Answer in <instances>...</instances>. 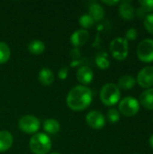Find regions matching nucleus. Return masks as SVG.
Here are the masks:
<instances>
[{"instance_id": "9d476101", "label": "nucleus", "mask_w": 153, "mask_h": 154, "mask_svg": "<svg viewBox=\"0 0 153 154\" xmlns=\"http://www.w3.org/2000/svg\"><path fill=\"white\" fill-rule=\"evenodd\" d=\"M77 79L83 85H88L94 79L93 70L88 66H81L77 71Z\"/></svg>"}, {"instance_id": "393cba45", "label": "nucleus", "mask_w": 153, "mask_h": 154, "mask_svg": "<svg viewBox=\"0 0 153 154\" xmlns=\"http://www.w3.org/2000/svg\"><path fill=\"white\" fill-rule=\"evenodd\" d=\"M139 3L143 10L150 12L153 11V0H140Z\"/></svg>"}, {"instance_id": "6e6552de", "label": "nucleus", "mask_w": 153, "mask_h": 154, "mask_svg": "<svg viewBox=\"0 0 153 154\" xmlns=\"http://www.w3.org/2000/svg\"><path fill=\"white\" fill-rule=\"evenodd\" d=\"M86 122L93 129H101L106 125V119L104 115L96 110L90 111L86 116Z\"/></svg>"}, {"instance_id": "dca6fc26", "label": "nucleus", "mask_w": 153, "mask_h": 154, "mask_svg": "<svg viewBox=\"0 0 153 154\" xmlns=\"http://www.w3.org/2000/svg\"><path fill=\"white\" fill-rule=\"evenodd\" d=\"M88 14L93 18L94 21L97 22V21H100L103 19V17L105 15V11H104V8L99 4L93 3L89 6Z\"/></svg>"}, {"instance_id": "f03ea898", "label": "nucleus", "mask_w": 153, "mask_h": 154, "mask_svg": "<svg viewBox=\"0 0 153 154\" xmlns=\"http://www.w3.org/2000/svg\"><path fill=\"white\" fill-rule=\"evenodd\" d=\"M29 148L34 154H47L51 149V140L44 133H36L29 141Z\"/></svg>"}, {"instance_id": "2eb2a0df", "label": "nucleus", "mask_w": 153, "mask_h": 154, "mask_svg": "<svg viewBox=\"0 0 153 154\" xmlns=\"http://www.w3.org/2000/svg\"><path fill=\"white\" fill-rule=\"evenodd\" d=\"M39 81L43 86H50L54 81V74L53 72L47 68H43L40 70L38 75Z\"/></svg>"}, {"instance_id": "1a4fd4ad", "label": "nucleus", "mask_w": 153, "mask_h": 154, "mask_svg": "<svg viewBox=\"0 0 153 154\" xmlns=\"http://www.w3.org/2000/svg\"><path fill=\"white\" fill-rule=\"evenodd\" d=\"M137 82L142 88H150L153 86V67L148 66L140 70L137 76Z\"/></svg>"}, {"instance_id": "0eeeda50", "label": "nucleus", "mask_w": 153, "mask_h": 154, "mask_svg": "<svg viewBox=\"0 0 153 154\" xmlns=\"http://www.w3.org/2000/svg\"><path fill=\"white\" fill-rule=\"evenodd\" d=\"M137 55L139 60L143 62L153 61L152 39H145L139 43L137 47Z\"/></svg>"}, {"instance_id": "423d86ee", "label": "nucleus", "mask_w": 153, "mask_h": 154, "mask_svg": "<svg viewBox=\"0 0 153 154\" xmlns=\"http://www.w3.org/2000/svg\"><path fill=\"white\" fill-rule=\"evenodd\" d=\"M118 108L122 115L125 116H133L140 109V103L134 97H126L120 101Z\"/></svg>"}, {"instance_id": "aec40b11", "label": "nucleus", "mask_w": 153, "mask_h": 154, "mask_svg": "<svg viewBox=\"0 0 153 154\" xmlns=\"http://www.w3.org/2000/svg\"><path fill=\"white\" fill-rule=\"evenodd\" d=\"M11 51L9 46L5 42H0V64L7 62L10 59Z\"/></svg>"}, {"instance_id": "39448f33", "label": "nucleus", "mask_w": 153, "mask_h": 154, "mask_svg": "<svg viewBox=\"0 0 153 154\" xmlns=\"http://www.w3.org/2000/svg\"><path fill=\"white\" fill-rule=\"evenodd\" d=\"M41 126L40 120L34 116L26 115L22 116L18 121L19 129L25 134H36Z\"/></svg>"}, {"instance_id": "4be33fe9", "label": "nucleus", "mask_w": 153, "mask_h": 154, "mask_svg": "<svg viewBox=\"0 0 153 154\" xmlns=\"http://www.w3.org/2000/svg\"><path fill=\"white\" fill-rule=\"evenodd\" d=\"M94 20H93V18L88 14H82L80 17H79V19H78V23H79V24L83 27V28H85V29H87V28H90L93 24H94Z\"/></svg>"}, {"instance_id": "6ab92c4d", "label": "nucleus", "mask_w": 153, "mask_h": 154, "mask_svg": "<svg viewBox=\"0 0 153 154\" xmlns=\"http://www.w3.org/2000/svg\"><path fill=\"white\" fill-rule=\"evenodd\" d=\"M135 84V79L133 77L130 76V75H125V76H123L119 79L118 80V85L117 87L122 89H131L133 88Z\"/></svg>"}, {"instance_id": "9b49d317", "label": "nucleus", "mask_w": 153, "mask_h": 154, "mask_svg": "<svg viewBox=\"0 0 153 154\" xmlns=\"http://www.w3.org/2000/svg\"><path fill=\"white\" fill-rule=\"evenodd\" d=\"M89 38V33L85 29H80L74 32L70 36V42L75 47L83 46Z\"/></svg>"}, {"instance_id": "7ed1b4c3", "label": "nucleus", "mask_w": 153, "mask_h": 154, "mask_svg": "<svg viewBox=\"0 0 153 154\" xmlns=\"http://www.w3.org/2000/svg\"><path fill=\"white\" fill-rule=\"evenodd\" d=\"M121 92L117 85L113 83L105 84L100 90V99L106 106H114L118 103Z\"/></svg>"}, {"instance_id": "bb28decb", "label": "nucleus", "mask_w": 153, "mask_h": 154, "mask_svg": "<svg viewBox=\"0 0 153 154\" xmlns=\"http://www.w3.org/2000/svg\"><path fill=\"white\" fill-rule=\"evenodd\" d=\"M68 73H69V68L63 67V68H61V69L59 70V72H58V77H59L60 79L64 80V79H66L67 77H68Z\"/></svg>"}, {"instance_id": "412c9836", "label": "nucleus", "mask_w": 153, "mask_h": 154, "mask_svg": "<svg viewBox=\"0 0 153 154\" xmlns=\"http://www.w3.org/2000/svg\"><path fill=\"white\" fill-rule=\"evenodd\" d=\"M96 64L97 65L98 68L102 69H106L109 68L110 66V61L107 59V55L104 52L98 53L96 57Z\"/></svg>"}, {"instance_id": "a878e982", "label": "nucleus", "mask_w": 153, "mask_h": 154, "mask_svg": "<svg viewBox=\"0 0 153 154\" xmlns=\"http://www.w3.org/2000/svg\"><path fill=\"white\" fill-rule=\"evenodd\" d=\"M138 36V32L136 29L134 28H130L127 32H126V40H135Z\"/></svg>"}, {"instance_id": "ddd939ff", "label": "nucleus", "mask_w": 153, "mask_h": 154, "mask_svg": "<svg viewBox=\"0 0 153 154\" xmlns=\"http://www.w3.org/2000/svg\"><path fill=\"white\" fill-rule=\"evenodd\" d=\"M14 139L11 133L7 131H0V152L9 150L13 144Z\"/></svg>"}, {"instance_id": "4468645a", "label": "nucleus", "mask_w": 153, "mask_h": 154, "mask_svg": "<svg viewBox=\"0 0 153 154\" xmlns=\"http://www.w3.org/2000/svg\"><path fill=\"white\" fill-rule=\"evenodd\" d=\"M139 101L144 108L153 110V88L143 91L140 96Z\"/></svg>"}, {"instance_id": "cd10ccee", "label": "nucleus", "mask_w": 153, "mask_h": 154, "mask_svg": "<svg viewBox=\"0 0 153 154\" xmlns=\"http://www.w3.org/2000/svg\"><path fill=\"white\" fill-rule=\"evenodd\" d=\"M103 3H105L106 5H116L118 4H120V1H106V0H104Z\"/></svg>"}, {"instance_id": "a211bd4d", "label": "nucleus", "mask_w": 153, "mask_h": 154, "mask_svg": "<svg viewBox=\"0 0 153 154\" xmlns=\"http://www.w3.org/2000/svg\"><path fill=\"white\" fill-rule=\"evenodd\" d=\"M27 49L29 52H31L32 54L39 55V54H41L45 51V44L43 42L40 40H34V41H32L28 44Z\"/></svg>"}, {"instance_id": "f257e3e1", "label": "nucleus", "mask_w": 153, "mask_h": 154, "mask_svg": "<svg viewBox=\"0 0 153 154\" xmlns=\"http://www.w3.org/2000/svg\"><path fill=\"white\" fill-rule=\"evenodd\" d=\"M93 100L91 89L83 85H78L68 93L66 102L68 106L73 111H83L87 108Z\"/></svg>"}, {"instance_id": "c756f323", "label": "nucleus", "mask_w": 153, "mask_h": 154, "mask_svg": "<svg viewBox=\"0 0 153 154\" xmlns=\"http://www.w3.org/2000/svg\"><path fill=\"white\" fill-rule=\"evenodd\" d=\"M50 154H60V153H59V152H51V153H50Z\"/></svg>"}, {"instance_id": "f3484780", "label": "nucleus", "mask_w": 153, "mask_h": 154, "mask_svg": "<svg viewBox=\"0 0 153 154\" xmlns=\"http://www.w3.org/2000/svg\"><path fill=\"white\" fill-rule=\"evenodd\" d=\"M60 129V123L55 119H47L43 123V130L49 134H56Z\"/></svg>"}, {"instance_id": "5701e85b", "label": "nucleus", "mask_w": 153, "mask_h": 154, "mask_svg": "<svg viewBox=\"0 0 153 154\" xmlns=\"http://www.w3.org/2000/svg\"><path fill=\"white\" fill-rule=\"evenodd\" d=\"M107 118L113 124L117 123L119 121V119H120V113H119V111L117 109H115V108L109 109L108 112H107Z\"/></svg>"}, {"instance_id": "c85d7f7f", "label": "nucleus", "mask_w": 153, "mask_h": 154, "mask_svg": "<svg viewBox=\"0 0 153 154\" xmlns=\"http://www.w3.org/2000/svg\"><path fill=\"white\" fill-rule=\"evenodd\" d=\"M149 142H150V145L151 146V148L153 149V134L150 137V140H149Z\"/></svg>"}, {"instance_id": "f8f14e48", "label": "nucleus", "mask_w": 153, "mask_h": 154, "mask_svg": "<svg viewBox=\"0 0 153 154\" xmlns=\"http://www.w3.org/2000/svg\"><path fill=\"white\" fill-rule=\"evenodd\" d=\"M119 14L124 20H132L134 16V8L130 1H122L118 8Z\"/></svg>"}, {"instance_id": "20e7f679", "label": "nucleus", "mask_w": 153, "mask_h": 154, "mask_svg": "<svg viewBox=\"0 0 153 154\" xmlns=\"http://www.w3.org/2000/svg\"><path fill=\"white\" fill-rule=\"evenodd\" d=\"M113 57L117 60H124L128 56V42L125 38L114 39L109 46Z\"/></svg>"}, {"instance_id": "b1692460", "label": "nucleus", "mask_w": 153, "mask_h": 154, "mask_svg": "<svg viewBox=\"0 0 153 154\" xmlns=\"http://www.w3.org/2000/svg\"><path fill=\"white\" fill-rule=\"evenodd\" d=\"M144 27L150 32L153 33V14H147L144 18Z\"/></svg>"}]
</instances>
